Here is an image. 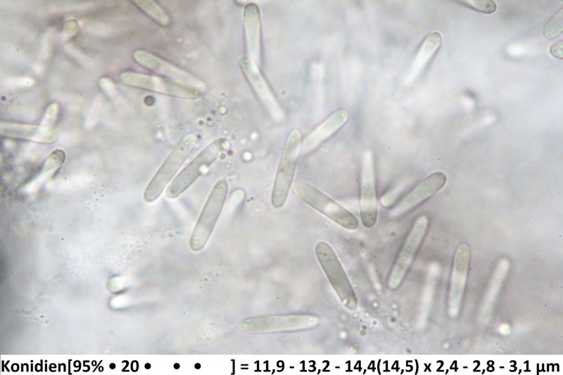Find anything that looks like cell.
Listing matches in <instances>:
<instances>
[{
  "instance_id": "5bb4252c",
  "label": "cell",
  "mask_w": 563,
  "mask_h": 375,
  "mask_svg": "<svg viewBox=\"0 0 563 375\" xmlns=\"http://www.w3.org/2000/svg\"><path fill=\"white\" fill-rule=\"evenodd\" d=\"M243 22L246 56L260 66L262 58L261 19L256 4L251 3L245 6Z\"/></svg>"
},
{
  "instance_id": "d4e9b609",
  "label": "cell",
  "mask_w": 563,
  "mask_h": 375,
  "mask_svg": "<svg viewBox=\"0 0 563 375\" xmlns=\"http://www.w3.org/2000/svg\"><path fill=\"white\" fill-rule=\"evenodd\" d=\"M63 30L66 34L74 36L77 34L79 31L78 23L74 20H69L65 24Z\"/></svg>"
},
{
  "instance_id": "3957f363",
  "label": "cell",
  "mask_w": 563,
  "mask_h": 375,
  "mask_svg": "<svg viewBox=\"0 0 563 375\" xmlns=\"http://www.w3.org/2000/svg\"><path fill=\"white\" fill-rule=\"evenodd\" d=\"M317 259L329 281L344 306L354 310L358 299L350 282L332 247L325 241H320L315 246Z\"/></svg>"
},
{
  "instance_id": "ac0fdd59",
  "label": "cell",
  "mask_w": 563,
  "mask_h": 375,
  "mask_svg": "<svg viewBox=\"0 0 563 375\" xmlns=\"http://www.w3.org/2000/svg\"><path fill=\"white\" fill-rule=\"evenodd\" d=\"M441 42V35L437 32H432L424 38L412 63L405 83L410 84L419 76L438 50Z\"/></svg>"
},
{
  "instance_id": "8fae6325",
  "label": "cell",
  "mask_w": 563,
  "mask_h": 375,
  "mask_svg": "<svg viewBox=\"0 0 563 375\" xmlns=\"http://www.w3.org/2000/svg\"><path fill=\"white\" fill-rule=\"evenodd\" d=\"M471 252L466 243L457 246L454 254L448 297V313L450 317L458 315L467 279Z\"/></svg>"
},
{
  "instance_id": "cb8c5ba5",
  "label": "cell",
  "mask_w": 563,
  "mask_h": 375,
  "mask_svg": "<svg viewBox=\"0 0 563 375\" xmlns=\"http://www.w3.org/2000/svg\"><path fill=\"white\" fill-rule=\"evenodd\" d=\"M59 112V106L57 103H51L47 107L42 124L44 127H49L56 120Z\"/></svg>"
},
{
  "instance_id": "4316f807",
  "label": "cell",
  "mask_w": 563,
  "mask_h": 375,
  "mask_svg": "<svg viewBox=\"0 0 563 375\" xmlns=\"http://www.w3.org/2000/svg\"><path fill=\"white\" fill-rule=\"evenodd\" d=\"M110 367L111 369H114L115 365V364H110Z\"/></svg>"
},
{
  "instance_id": "484cf974",
  "label": "cell",
  "mask_w": 563,
  "mask_h": 375,
  "mask_svg": "<svg viewBox=\"0 0 563 375\" xmlns=\"http://www.w3.org/2000/svg\"><path fill=\"white\" fill-rule=\"evenodd\" d=\"M562 48H563V43L562 42H559L551 46L550 49V52L554 57L562 59L563 57Z\"/></svg>"
},
{
  "instance_id": "9c48e42d",
  "label": "cell",
  "mask_w": 563,
  "mask_h": 375,
  "mask_svg": "<svg viewBox=\"0 0 563 375\" xmlns=\"http://www.w3.org/2000/svg\"><path fill=\"white\" fill-rule=\"evenodd\" d=\"M227 141L217 139L205 147L172 180L166 190L169 198H175L184 192L201 176L205 168L210 165L224 148Z\"/></svg>"
},
{
  "instance_id": "6da1fadb",
  "label": "cell",
  "mask_w": 563,
  "mask_h": 375,
  "mask_svg": "<svg viewBox=\"0 0 563 375\" xmlns=\"http://www.w3.org/2000/svg\"><path fill=\"white\" fill-rule=\"evenodd\" d=\"M292 191L301 201L339 225L348 229L358 227V221L353 214L308 182L296 180Z\"/></svg>"
},
{
  "instance_id": "5b68a950",
  "label": "cell",
  "mask_w": 563,
  "mask_h": 375,
  "mask_svg": "<svg viewBox=\"0 0 563 375\" xmlns=\"http://www.w3.org/2000/svg\"><path fill=\"white\" fill-rule=\"evenodd\" d=\"M227 191L228 184L224 179L213 186L191 236V250L198 251L205 246L221 213Z\"/></svg>"
},
{
  "instance_id": "44dd1931",
  "label": "cell",
  "mask_w": 563,
  "mask_h": 375,
  "mask_svg": "<svg viewBox=\"0 0 563 375\" xmlns=\"http://www.w3.org/2000/svg\"><path fill=\"white\" fill-rule=\"evenodd\" d=\"M132 2L160 25L171 24V18L160 4L153 0H134Z\"/></svg>"
},
{
  "instance_id": "8992f818",
  "label": "cell",
  "mask_w": 563,
  "mask_h": 375,
  "mask_svg": "<svg viewBox=\"0 0 563 375\" xmlns=\"http://www.w3.org/2000/svg\"><path fill=\"white\" fill-rule=\"evenodd\" d=\"M120 78L127 86L179 98L196 99L202 94L200 88L192 84L136 72H124Z\"/></svg>"
},
{
  "instance_id": "ba28073f",
  "label": "cell",
  "mask_w": 563,
  "mask_h": 375,
  "mask_svg": "<svg viewBox=\"0 0 563 375\" xmlns=\"http://www.w3.org/2000/svg\"><path fill=\"white\" fill-rule=\"evenodd\" d=\"M318 322L317 317L308 314L272 315L246 319L239 328L246 333H274L308 329Z\"/></svg>"
},
{
  "instance_id": "4fadbf2b",
  "label": "cell",
  "mask_w": 563,
  "mask_h": 375,
  "mask_svg": "<svg viewBox=\"0 0 563 375\" xmlns=\"http://www.w3.org/2000/svg\"><path fill=\"white\" fill-rule=\"evenodd\" d=\"M132 57L140 65L159 75L198 87L203 84L202 82L193 75L146 51L135 50Z\"/></svg>"
},
{
  "instance_id": "30bf717a",
  "label": "cell",
  "mask_w": 563,
  "mask_h": 375,
  "mask_svg": "<svg viewBox=\"0 0 563 375\" xmlns=\"http://www.w3.org/2000/svg\"><path fill=\"white\" fill-rule=\"evenodd\" d=\"M360 193V219L365 227L371 228L377 222L378 208L374 162L370 150L362 155Z\"/></svg>"
},
{
  "instance_id": "e0dca14e",
  "label": "cell",
  "mask_w": 563,
  "mask_h": 375,
  "mask_svg": "<svg viewBox=\"0 0 563 375\" xmlns=\"http://www.w3.org/2000/svg\"><path fill=\"white\" fill-rule=\"evenodd\" d=\"M348 118V113L346 110L340 109L334 112L305 138L301 144L302 152L308 153L315 150L341 129Z\"/></svg>"
},
{
  "instance_id": "9a60e30c",
  "label": "cell",
  "mask_w": 563,
  "mask_h": 375,
  "mask_svg": "<svg viewBox=\"0 0 563 375\" xmlns=\"http://www.w3.org/2000/svg\"><path fill=\"white\" fill-rule=\"evenodd\" d=\"M0 134L11 139L42 144H54L59 139L58 133L50 127L12 122L1 121Z\"/></svg>"
},
{
  "instance_id": "2e32d148",
  "label": "cell",
  "mask_w": 563,
  "mask_h": 375,
  "mask_svg": "<svg viewBox=\"0 0 563 375\" xmlns=\"http://www.w3.org/2000/svg\"><path fill=\"white\" fill-rule=\"evenodd\" d=\"M239 64L243 73L258 97L273 114L280 115L282 110L279 105L260 70L259 66L247 56H244L240 59Z\"/></svg>"
},
{
  "instance_id": "d6986e66",
  "label": "cell",
  "mask_w": 563,
  "mask_h": 375,
  "mask_svg": "<svg viewBox=\"0 0 563 375\" xmlns=\"http://www.w3.org/2000/svg\"><path fill=\"white\" fill-rule=\"evenodd\" d=\"M509 267L510 262L506 258H502L498 262L481 306L483 317L491 310L503 281L507 274Z\"/></svg>"
},
{
  "instance_id": "ffe728a7",
  "label": "cell",
  "mask_w": 563,
  "mask_h": 375,
  "mask_svg": "<svg viewBox=\"0 0 563 375\" xmlns=\"http://www.w3.org/2000/svg\"><path fill=\"white\" fill-rule=\"evenodd\" d=\"M65 153L61 149H55L45 160L43 167L38 176L27 186L28 189H34L44 180L55 173L63 164Z\"/></svg>"
},
{
  "instance_id": "7402d4cb",
  "label": "cell",
  "mask_w": 563,
  "mask_h": 375,
  "mask_svg": "<svg viewBox=\"0 0 563 375\" xmlns=\"http://www.w3.org/2000/svg\"><path fill=\"white\" fill-rule=\"evenodd\" d=\"M561 8L546 23L543 29V35L548 39H554L559 37L563 31V13Z\"/></svg>"
},
{
  "instance_id": "7a4b0ae2",
  "label": "cell",
  "mask_w": 563,
  "mask_h": 375,
  "mask_svg": "<svg viewBox=\"0 0 563 375\" xmlns=\"http://www.w3.org/2000/svg\"><path fill=\"white\" fill-rule=\"evenodd\" d=\"M301 149V134L293 129L284 143L275 174L271 196L274 207H282L288 196Z\"/></svg>"
},
{
  "instance_id": "277c9868",
  "label": "cell",
  "mask_w": 563,
  "mask_h": 375,
  "mask_svg": "<svg viewBox=\"0 0 563 375\" xmlns=\"http://www.w3.org/2000/svg\"><path fill=\"white\" fill-rule=\"evenodd\" d=\"M196 140L195 134H189L176 144L147 186L144 194L146 202H153L160 196L194 149Z\"/></svg>"
},
{
  "instance_id": "7c38bea8",
  "label": "cell",
  "mask_w": 563,
  "mask_h": 375,
  "mask_svg": "<svg viewBox=\"0 0 563 375\" xmlns=\"http://www.w3.org/2000/svg\"><path fill=\"white\" fill-rule=\"evenodd\" d=\"M446 182L441 172H436L420 182L406 194L389 212L392 217H398L413 210L439 191Z\"/></svg>"
},
{
  "instance_id": "603a6c76",
  "label": "cell",
  "mask_w": 563,
  "mask_h": 375,
  "mask_svg": "<svg viewBox=\"0 0 563 375\" xmlns=\"http://www.w3.org/2000/svg\"><path fill=\"white\" fill-rule=\"evenodd\" d=\"M456 2L467 8L487 14L493 13L496 10V4L491 0H468L457 1Z\"/></svg>"
},
{
  "instance_id": "52a82bcc",
  "label": "cell",
  "mask_w": 563,
  "mask_h": 375,
  "mask_svg": "<svg viewBox=\"0 0 563 375\" xmlns=\"http://www.w3.org/2000/svg\"><path fill=\"white\" fill-rule=\"evenodd\" d=\"M429 218L419 215L414 222L390 271L387 284L391 290L400 285L406 276L428 229Z\"/></svg>"
}]
</instances>
